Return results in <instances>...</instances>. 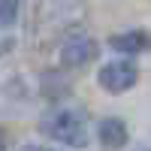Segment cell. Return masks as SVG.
<instances>
[{
  "label": "cell",
  "instance_id": "obj_1",
  "mask_svg": "<svg viewBox=\"0 0 151 151\" xmlns=\"http://www.w3.org/2000/svg\"><path fill=\"white\" fill-rule=\"evenodd\" d=\"M40 130L55 139L60 145H70V148H85L88 145V121L73 109H55L40 121Z\"/></svg>",
  "mask_w": 151,
  "mask_h": 151
},
{
  "label": "cell",
  "instance_id": "obj_10",
  "mask_svg": "<svg viewBox=\"0 0 151 151\" xmlns=\"http://www.w3.org/2000/svg\"><path fill=\"white\" fill-rule=\"evenodd\" d=\"M145 151H151V148H145Z\"/></svg>",
  "mask_w": 151,
  "mask_h": 151
},
{
  "label": "cell",
  "instance_id": "obj_9",
  "mask_svg": "<svg viewBox=\"0 0 151 151\" xmlns=\"http://www.w3.org/2000/svg\"><path fill=\"white\" fill-rule=\"evenodd\" d=\"M0 58H3V45H0Z\"/></svg>",
  "mask_w": 151,
  "mask_h": 151
},
{
  "label": "cell",
  "instance_id": "obj_8",
  "mask_svg": "<svg viewBox=\"0 0 151 151\" xmlns=\"http://www.w3.org/2000/svg\"><path fill=\"white\" fill-rule=\"evenodd\" d=\"M0 151H6V139H3V133H0Z\"/></svg>",
  "mask_w": 151,
  "mask_h": 151
},
{
  "label": "cell",
  "instance_id": "obj_5",
  "mask_svg": "<svg viewBox=\"0 0 151 151\" xmlns=\"http://www.w3.org/2000/svg\"><path fill=\"white\" fill-rule=\"evenodd\" d=\"M109 48L124 55V58H136V55H142V52L151 48V36L145 30H124V33L109 36Z\"/></svg>",
  "mask_w": 151,
  "mask_h": 151
},
{
  "label": "cell",
  "instance_id": "obj_6",
  "mask_svg": "<svg viewBox=\"0 0 151 151\" xmlns=\"http://www.w3.org/2000/svg\"><path fill=\"white\" fill-rule=\"evenodd\" d=\"M18 12H21V0H0V27H12L18 21Z\"/></svg>",
  "mask_w": 151,
  "mask_h": 151
},
{
  "label": "cell",
  "instance_id": "obj_4",
  "mask_svg": "<svg viewBox=\"0 0 151 151\" xmlns=\"http://www.w3.org/2000/svg\"><path fill=\"white\" fill-rule=\"evenodd\" d=\"M97 139H100V148L103 151H121L124 145H127L130 133H127V124H124L121 118L109 115L97 124Z\"/></svg>",
  "mask_w": 151,
  "mask_h": 151
},
{
  "label": "cell",
  "instance_id": "obj_7",
  "mask_svg": "<svg viewBox=\"0 0 151 151\" xmlns=\"http://www.w3.org/2000/svg\"><path fill=\"white\" fill-rule=\"evenodd\" d=\"M21 151H52V148H40V145H21Z\"/></svg>",
  "mask_w": 151,
  "mask_h": 151
},
{
  "label": "cell",
  "instance_id": "obj_3",
  "mask_svg": "<svg viewBox=\"0 0 151 151\" xmlns=\"http://www.w3.org/2000/svg\"><path fill=\"white\" fill-rule=\"evenodd\" d=\"M97 55H100V45H97L94 36H70V40L60 45L64 67H88Z\"/></svg>",
  "mask_w": 151,
  "mask_h": 151
},
{
  "label": "cell",
  "instance_id": "obj_2",
  "mask_svg": "<svg viewBox=\"0 0 151 151\" xmlns=\"http://www.w3.org/2000/svg\"><path fill=\"white\" fill-rule=\"evenodd\" d=\"M139 82V67L133 60L121 58V60H112V64H103L97 73V85L103 88L106 94L118 97V94H127L130 88Z\"/></svg>",
  "mask_w": 151,
  "mask_h": 151
}]
</instances>
